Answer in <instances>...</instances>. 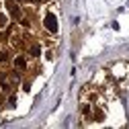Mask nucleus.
Masks as SVG:
<instances>
[{
	"mask_svg": "<svg viewBox=\"0 0 129 129\" xmlns=\"http://www.w3.org/2000/svg\"><path fill=\"white\" fill-rule=\"evenodd\" d=\"M45 27H47L51 33L57 31V23H55V16H53V14H47V16H45Z\"/></svg>",
	"mask_w": 129,
	"mask_h": 129,
	"instance_id": "1",
	"label": "nucleus"
},
{
	"mask_svg": "<svg viewBox=\"0 0 129 129\" xmlns=\"http://www.w3.org/2000/svg\"><path fill=\"white\" fill-rule=\"evenodd\" d=\"M14 64H16L19 68H23V66H25V60H23V57H16V62H14Z\"/></svg>",
	"mask_w": 129,
	"mask_h": 129,
	"instance_id": "2",
	"label": "nucleus"
}]
</instances>
